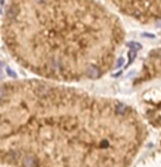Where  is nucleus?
<instances>
[{
	"label": "nucleus",
	"mask_w": 161,
	"mask_h": 167,
	"mask_svg": "<svg viewBox=\"0 0 161 167\" xmlns=\"http://www.w3.org/2000/svg\"><path fill=\"white\" fill-rule=\"evenodd\" d=\"M113 106L44 79L1 82L0 165L92 167Z\"/></svg>",
	"instance_id": "f03ea898"
},
{
	"label": "nucleus",
	"mask_w": 161,
	"mask_h": 167,
	"mask_svg": "<svg viewBox=\"0 0 161 167\" xmlns=\"http://www.w3.org/2000/svg\"><path fill=\"white\" fill-rule=\"evenodd\" d=\"M0 33L21 67L54 82L101 78L125 39L120 19L96 0H8Z\"/></svg>",
	"instance_id": "f257e3e1"
},
{
	"label": "nucleus",
	"mask_w": 161,
	"mask_h": 167,
	"mask_svg": "<svg viewBox=\"0 0 161 167\" xmlns=\"http://www.w3.org/2000/svg\"><path fill=\"white\" fill-rule=\"evenodd\" d=\"M122 14L145 25L161 24V0H105Z\"/></svg>",
	"instance_id": "7ed1b4c3"
}]
</instances>
